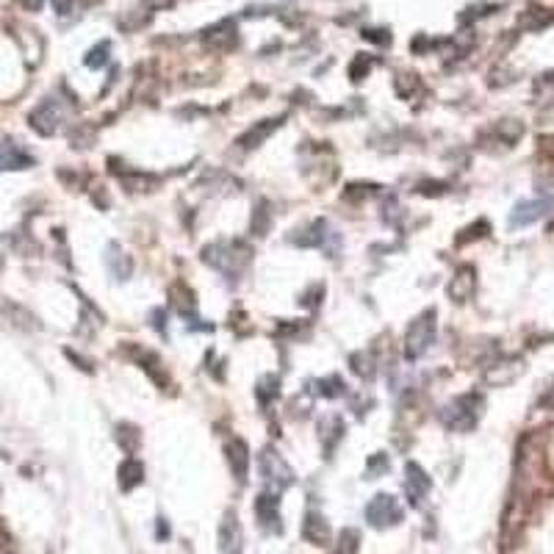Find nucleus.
Returning <instances> with one entry per match:
<instances>
[{
  "label": "nucleus",
  "instance_id": "nucleus-22",
  "mask_svg": "<svg viewBox=\"0 0 554 554\" xmlns=\"http://www.w3.org/2000/svg\"><path fill=\"white\" fill-rule=\"evenodd\" d=\"M117 433H119L117 438H119V444L125 446V452H136V446H139V441H142L139 430H136L133 424H119Z\"/></svg>",
  "mask_w": 554,
  "mask_h": 554
},
{
  "label": "nucleus",
  "instance_id": "nucleus-21",
  "mask_svg": "<svg viewBox=\"0 0 554 554\" xmlns=\"http://www.w3.org/2000/svg\"><path fill=\"white\" fill-rule=\"evenodd\" d=\"M269 225H272V211H269V205H267V203L255 205V217H253V230H255V236H267Z\"/></svg>",
  "mask_w": 554,
  "mask_h": 554
},
{
  "label": "nucleus",
  "instance_id": "nucleus-18",
  "mask_svg": "<svg viewBox=\"0 0 554 554\" xmlns=\"http://www.w3.org/2000/svg\"><path fill=\"white\" fill-rule=\"evenodd\" d=\"M106 267H108V272L117 277V280H128L131 275V261L119 253V247L117 244H108V255H106Z\"/></svg>",
  "mask_w": 554,
  "mask_h": 554
},
{
  "label": "nucleus",
  "instance_id": "nucleus-1",
  "mask_svg": "<svg viewBox=\"0 0 554 554\" xmlns=\"http://www.w3.org/2000/svg\"><path fill=\"white\" fill-rule=\"evenodd\" d=\"M203 258L217 272H222V275H228L233 280L236 275H242L244 267L250 264V250L244 244H236V242H230V244H211V247H205Z\"/></svg>",
  "mask_w": 554,
  "mask_h": 554
},
{
  "label": "nucleus",
  "instance_id": "nucleus-14",
  "mask_svg": "<svg viewBox=\"0 0 554 554\" xmlns=\"http://www.w3.org/2000/svg\"><path fill=\"white\" fill-rule=\"evenodd\" d=\"M205 44L214 47V50H230L236 44V22L233 19H222L219 25L208 28L205 31Z\"/></svg>",
  "mask_w": 554,
  "mask_h": 554
},
{
  "label": "nucleus",
  "instance_id": "nucleus-28",
  "mask_svg": "<svg viewBox=\"0 0 554 554\" xmlns=\"http://www.w3.org/2000/svg\"><path fill=\"white\" fill-rule=\"evenodd\" d=\"M366 471H369V477H380L383 471H388V458L380 452V455H374V458H369V463H366Z\"/></svg>",
  "mask_w": 554,
  "mask_h": 554
},
{
  "label": "nucleus",
  "instance_id": "nucleus-25",
  "mask_svg": "<svg viewBox=\"0 0 554 554\" xmlns=\"http://www.w3.org/2000/svg\"><path fill=\"white\" fill-rule=\"evenodd\" d=\"M341 391H344V383H341L338 377L319 380V388H316V394H321V396H327V399H333V396H341Z\"/></svg>",
  "mask_w": 554,
  "mask_h": 554
},
{
  "label": "nucleus",
  "instance_id": "nucleus-8",
  "mask_svg": "<svg viewBox=\"0 0 554 554\" xmlns=\"http://www.w3.org/2000/svg\"><path fill=\"white\" fill-rule=\"evenodd\" d=\"M549 208H552L549 200H527V203H519V205L513 208V214H510V225H513V228H527V225L544 219V217L549 214Z\"/></svg>",
  "mask_w": 554,
  "mask_h": 554
},
{
  "label": "nucleus",
  "instance_id": "nucleus-17",
  "mask_svg": "<svg viewBox=\"0 0 554 554\" xmlns=\"http://www.w3.org/2000/svg\"><path fill=\"white\" fill-rule=\"evenodd\" d=\"M144 480V466L133 458H128L122 466H119V488L122 491H133L139 482Z\"/></svg>",
  "mask_w": 554,
  "mask_h": 554
},
{
  "label": "nucleus",
  "instance_id": "nucleus-7",
  "mask_svg": "<svg viewBox=\"0 0 554 554\" xmlns=\"http://www.w3.org/2000/svg\"><path fill=\"white\" fill-rule=\"evenodd\" d=\"M217 541H219V554H244V535L236 513H225Z\"/></svg>",
  "mask_w": 554,
  "mask_h": 554
},
{
  "label": "nucleus",
  "instance_id": "nucleus-19",
  "mask_svg": "<svg viewBox=\"0 0 554 554\" xmlns=\"http://www.w3.org/2000/svg\"><path fill=\"white\" fill-rule=\"evenodd\" d=\"M344 435V421L338 416H330L321 421V438H327V452H333V446L341 441Z\"/></svg>",
  "mask_w": 554,
  "mask_h": 554
},
{
  "label": "nucleus",
  "instance_id": "nucleus-30",
  "mask_svg": "<svg viewBox=\"0 0 554 554\" xmlns=\"http://www.w3.org/2000/svg\"><path fill=\"white\" fill-rule=\"evenodd\" d=\"M363 36H366L369 42H377V44H385V42L391 39V36H385V31H380V28H374V31H366Z\"/></svg>",
  "mask_w": 554,
  "mask_h": 554
},
{
  "label": "nucleus",
  "instance_id": "nucleus-27",
  "mask_svg": "<svg viewBox=\"0 0 554 554\" xmlns=\"http://www.w3.org/2000/svg\"><path fill=\"white\" fill-rule=\"evenodd\" d=\"M371 69V61H369V56H358L355 61H352V67H349V78L358 83V81H363V75Z\"/></svg>",
  "mask_w": 554,
  "mask_h": 554
},
{
  "label": "nucleus",
  "instance_id": "nucleus-23",
  "mask_svg": "<svg viewBox=\"0 0 554 554\" xmlns=\"http://www.w3.org/2000/svg\"><path fill=\"white\" fill-rule=\"evenodd\" d=\"M277 385H280V380H277L275 374H267V377H261V380H258V399H261L264 405H267V402H272L277 394H280V391H277Z\"/></svg>",
  "mask_w": 554,
  "mask_h": 554
},
{
  "label": "nucleus",
  "instance_id": "nucleus-32",
  "mask_svg": "<svg viewBox=\"0 0 554 554\" xmlns=\"http://www.w3.org/2000/svg\"><path fill=\"white\" fill-rule=\"evenodd\" d=\"M546 405H549V408L554 410V388L549 391V396H546Z\"/></svg>",
  "mask_w": 554,
  "mask_h": 554
},
{
  "label": "nucleus",
  "instance_id": "nucleus-2",
  "mask_svg": "<svg viewBox=\"0 0 554 554\" xmlns=\"http://www.w3.org/2000/svg\"><path fill=\"white\" fill-rule=\"evenodd\" d=\"M435 319H438L435 310L427 308L410 321V327L405 333V358L408 360H419L433 346V341H435Z\"/></svg>",
  "mask_w": 554,
  "mask_h": 554
},
{
  "label": "nucleus",
  "instance_id": "nucleus-29",
  "mask_svg": "<svg viewBox=\"0 0 554 554\" xmlns=\"http://www.w3.org/2000/svg\"><path fill=\"white\" fill-rule=\"evenodd\" d=\"M466 236H458V244H466V242H474L477 236H485L488 233V222H477V225H471L469 230H463Z\"/></svg>",
  "mask_w": 554,
  "mask_h": 554
},
{
  "label": "nucleus",
  "instance_id": "nucleus-20",
  "mask_svg": "<svg viewBox=\"0 0 554 554\" xmlns=\"http://www.w3.org/2000/svg\"><path fill=\"white\" fill-rule=\"evenodd\" d=\"M25 167H31V158L25 153L0 147V169H25Z\"/></svg>",
  "mask_w": 554,
  "mask_h": 554
},
{
  "label": "nucleus",
  "instance_id": "nucleus-26",
  "mask_svg": "<svg viewBox=\"0 0 554 554\" xmlns=\"http://www.w3.org/2000/svg\"><path fill=\"white\" fill-rule=\"evenodd\" d=\"M106 61H108V42L97 44V47H94V50H89V56H86V67H92V69L103 67Z\"/></svg>",
  "mask_w": 554,
  "mask_h": 554
},
{
  "label": "nucleus",
  "instance_id": "nucleus-10",
  "mask_svg": "<svg viewBox=\"0 0 554 554\" xmlns=\"http://www.w3.org/2000/svg\"><path fill=\"white\" fill-rule=\"evenodd\" d=\"M228 463H230L233 477L244 485V482H247V474H250V449H247V444H244L242 438H233V441L228 444Z\"/></svg>",
  "mask_w": 554,
  "mask_h": 554
},
{
  "label": "nucleus",
  "instance_id": "nucleus-16",
  "mask_svg": "<svg viewBox=\"0 0 554 554\" xmlns=\"http://www.w3.org/2000/svg\"><path fill=\"white\" fill-rule=\"evenodd\" d=\"M427 491H430V477L421 471L419 463H408V494H410V502L419 505Z\"/></svg>",
  "mask_w": 554,
  "mask_h": 554
},
{
  "label": "nucleus",
  "instance_id": "nucleus-3",
  "mask_svg": "<svg viewBox=\"0 0 554 554\" xmlns=\"http://www.w3.org/2000/svg\"><path fill=\"white\" fill-rule=\"evenodd\" d=\"M480 408H482V402L477 394L460 396L444 410V424L455 433H469V430H474V424L480 419Z\"/></svg>",
  "mask_w": 554,
  "mask_h": 554
},
{
  "label": "nucleus",
  "instance_id": "nucleus-5",
  "mask_svg": "<svg viewBox=\"0 0 554 554\" xmlns=\"http://www.w3.org/2000/svg\"><path fill=\"white\" fill-rule=\"evenodd\" d=\"M366 519L371 527L377 530H385V527H394L402 521V505L396 496L391 494H377L369 505H366Z\"/></svg>",
  "mask_w": 554,
  "mask_h": 554
},
{
  "label": "nucleus",
  "instance_id": "nucleus-4",
  "mask_svg": "<svg viewBox=\"0 0 554 554\" xmlns=\"http://www.w3.org/2000/svg\"><path fill=\"white\" fill-rule=\"evenodd\" d=\"M258 471L264 477V482L269 488H277V491H285L288 485H294V471L291 466L285 463V458H280V452H275L272 446H267L261 455H258Z\"/></svg>",
  "mask_w": 554,
  "mask_h": 554
},
{
  "label": "nucleus",
  "instance_id": "nucleus-24",
  "mask_svg": "<svg viewBox=\"0 0 554 554\" xmlns=\"http://www.w3.org/2000/svg\"><path fill=\"white\" fill-rule=\"evenodd\" d=\"M360 546V532L358 530H344L341 538H338V549L335 554H355Z\"/></svg>",
  "mask_w": 554,
  "mask_h": 554
},
{
  "label": "nucleus",
  "instance_id": "nucleus-15",
  "mask_svg": "<svg viewBox=\"0 0 554 554\" xmlns=\"http://www.w3.org/2000/svg\"><path fill=\"white\" fill-rule=\"evenodd\" d=\"M169 302H172V308L178 310V313H183V316H189V313H194V308H197V299H194V291L183 283V280H178V283H172V288H169Z\"/></svg>",
  "mask_w": 554,
  "mask_h": 554
},
{
  "label": "nucleus",
  "instance_id": "nucleus-12",
  "mask_svg": "<svg viewBox=\"0 0 554 554\" xmlns=\"http://www.w3.org/2000/svg\"><path fill=\"white\" fill-rule=\"evenodd\" d=\"M474 288H477V275H474V267H460L452 283H449V296L455 302H466L474 296Z\"/></svg>",
  "mask_w": 554,
  "mask_h": 554
},
{
  "label": "nucleus",
  "instance_id": "nucleus-9",
  "mask_svg": "<svg viewBox=\"0 0 554 554\" xmlns=\"http://www.w3.org/2000/svg\"><path fill=\"white\" fill-rule=\"evenodd\" d=\"M283 125V117H272V119H264V122H258V125H253L250 131H244L239 139H236V144L242 147V150H253V147H258V144H264L272 133H275L277 128Z\"/></svg>",
  "mask_w": 554,
  "mask_h": 554
},
{
  "label": "nucleus",
  "instance_id": "nucleus-11",
  "mask_svg": "<svg viewBox=\"0 0 554 554\" xmlns=\"http://www.w3.org/2000/svg\"><path fill=\"white\" fill-rule=\"evenodd\" d=\"M302 538L313 546H327L330 544V524L324 521V516H319L316 510H310L302 521Z\"/></svg>",
  "mask_w": 554,
  "mask_h": 554
},
{
  "label": "nucleus",
  "instance_id": "nucleus-6",
  "mask_svg": "<svg viewBox=\"0 0 554 554\" xmlns=\"http://www.w3.org/2000/svg\"><path fill=\"white\" fill-rule=\"evenodd\" d=\"M28 122H31V128H33L39 136H53V133L58 131V125H61V106H58L53 97H47V100H42V103L31 111Z\"/></svg>",
  "mask_w": 554,
  "mask_h": 554
},
{
  "label": "nucleus",
  "instance_id": "nucleus-31",
  "mask_svg": "<svg viewBox=\"0 0 554 554\" xmlns=\"http://www.w3.org/2000/svg\"><path fill=\"white\" fill-rule=\"evenodd\" d=\"M19 3H22L25 8H31V11H33V8H39V6L44 3V0H19Z\"/></svg>",
  "mask_w": 554,
  "mask_h": 554
},
{
  "label": "nucleus",
  "instance_id": "nucleus-13",
  "mask_svg": "<svg viewBox=\"0 0 554 554\" xmlns=\"http://www.w3.org/2000/svg\"><path fill=\"white\" fill-rule=\"evenodd\" d=\"M255 516H258V521L267 530H272V532L283 530V524H280V502H277V496H272V494H261L255 499Z\"/></svg>",
  "mask_w": 554,
  "mask_h": 554
}]
</instances>
